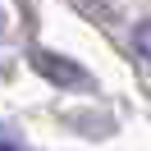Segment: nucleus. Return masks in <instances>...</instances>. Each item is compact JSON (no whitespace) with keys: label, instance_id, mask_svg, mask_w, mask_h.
<instances>
[{"label":"nucleus","instance_id":"obj_1","mask_svg":"<svg viewBox=\"0 0 151 151\" xmlns=\"http://www.w3.org/2000/svg\"><path fill=\"white\" fill-rule=\"evenodd\" d=\"M32 64H37V73L50 78L55 87H92L87 69L73 64V60H64V55H55V50H37V55H32Z\"/></svg>","mask_w":151,"mask_h":151},{"label":"nucleus","instance_id":"obj_2","mask_svg":"<svg viewBox=\"0 0 151 151\" xmlns=\"http://www.w3.org/2000/svg\"><path fill=\"white\" fill-rule=\"evenodd\" d=\"M133 46H137V55H147V60H151V14L137 23V28H133Z\"/></svg>","mask_w":151,"mask_h":151},{"label":"nucleus","instance_id":"obj_3","mask_svg":"<svg viewBox=\"0 0 151 151\" xmlns=\"http://www.w3.org/2000/svg\"><path fill=\"white\" fill-rule=\"evenodd\" d=\"M0 151H23V142H19V137H5V133H0Z\"/></svg>","mask_w":151,"mask_h":151}]
</instances>
